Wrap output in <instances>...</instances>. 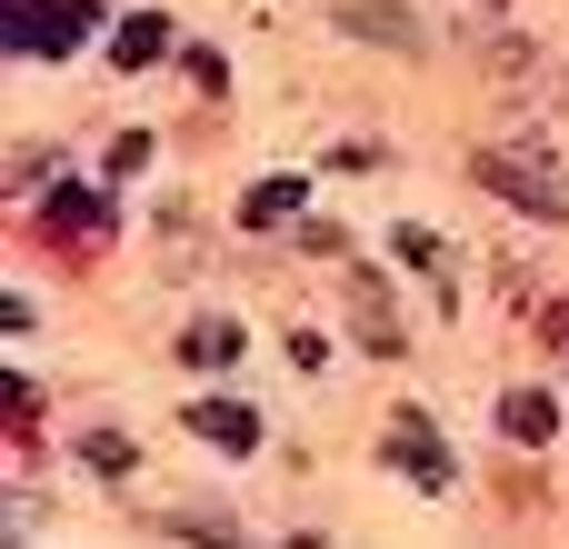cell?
Returning a JSON list of instances; mask_svg holds the SVG:
<instances>
[{
  "label": "cell",
  "instance_id": "obj_1",
  "mask_svg": "<svg viewBox=\"0 0 569 549\" xmlns=\"http://www.w3.org/2000/svg\"><path fill=\"white\" fill-rule=\"evenodd\" d=\"M470 170H480V190L520 200L530 220H569V160L550 150V140H490Z\"/></svg>",
  "mask_w": 569,
  "mask_h": 549
},
{
  "label": "cell",
  "instance_id": "obj_2",
  "mask_svg": "<svg viewBox=\"0 0 569 549\" xmlns=\"http://www.w3.org/2000/svg\"><path fill=\"white\" fill-rule=\"evenodd\" d=\"M380 450H390V470H400L410 490H450V480H460V470H450V440L430 430V410H400Z\"/></svg>",
  "mask_w": 569,
  "mask_h": 549
},
{
  "label": "cell",
  "instance_id": "obj_3",
  "mask_svg": "<svg viewBox=\"0 0 569 549\" xmlns=\"http://www.w3.org/2000/svg\"><path fill=\"white\" fill-rule=\"evenodd\" d=\"M90 10H100V0H50V10L10 0V50H20V60H30V50H40V60H60V50L80 40V20H90Z\"/></svg>",
  "mask_w": 569,
  "mask_h": 549
},
{
  "label": "cell",
  "instance_id": "obj_4",
  "mask_svg": "<svg viewBox=\"0 0 569 549\" xmlns=\"http://www.w3.org/2000/svg\"><path fill=\"white\" fill-rule=\"evenodd\" d=\"M350 320H360V350H380V360L410 340L400 310H390V280H380V270H350Z\"/></svg>",
  "mask_w": 569,
  "mask_h": 549
},
{
  "label": "cell",
  "instance_id": "obj_5",
  "mask_svg": "<svg viewBox=\"0 0 569 549\" xmlns=\"http://www.w3.org/2000/svg\"><path fill=\"white\" fill-rule=\"evenodd\" d=\"M340 30H360V40H380V50H420L430 30H420V10H400V0H340L330 10Z\"/></svg>",
  "mask_w": 569,
  "mask_h": 549
},
{
  "label": "cell",
  "instance_id": "obj_6",
  "mask_svg": "<svg viewBox=\"0 0 569 549\" xmlns=\"http://www.w3.org/2000/svg\"><path fill=\"white\" fill-rule=\"evenodd\" d=\"M100 220H110V210H100L90 190H50V210H40V230H50L60 250H90V240H100Z\"/></svg>",
  "mask_w": 569,
  "mask_h": 549
},
{
  "label": "cell",
  "instance_id": "obj_7",
  "mask_svg": "<svg viewBox=\"0 0 569 549\" xmlns=\"http://www.w3.org/2000/svg\"><path fill=\"white\" fill-rule=\"evenodd\" d=\"M190 440H210V450H260V420H250L240 400H190Z\"/></svg>",
  "mask_w": 569,
  "mask_h": 549
},
{
  "label": "cell",
  "instance_id": "obj_8",
  "mask_svg": "<svg viewBox=\"0 0 569 549\" xmlns=\"http://www.w3.org/2000/svg\"><path fill=\"white\" fill-rule=\"evenodd\" d=\"M160 50H170V20H160V10H130V20L110 30V60H120V70H150Z\"/></svg>",
  "mask_w": 569,
  "mask_h": 549
},
{
  "label": "cell",
  "instance_id": "obj_9",
  "mask_svg": "<svg viewBox=\"0 0 569 549\" xmlns=\"http://www.w3.org/2000/svg\"><path fill=\"white\" fill-rule=\"evenodd\" d=\"M300 200H310L300 180H260V190L240 200V230H280V220H300Z\"/></svg>",
  "mask_w": 569,
  "mask_h": 549
},
{
  "label": "cell",
  "instance_id": "obj_10",
  "mask_svg": "<svg viewBox=\"0 0 569 549\" xmlns=\"http://www.w3.org/2000/svg\"><path fill=\"white\" fill-rule=\"evenodd\" d=\"M180 360H190V370H230V360H240V330H230V320H190V330H180Z\"/></svg>",
  "mask_w": 569,
  "mask_h": 549
},
{
  "label": "cell",
  "instance_id": "obj_11",
  "mask_svg": "<svg viewBox=\"0 0 569 549\" xmlns=\"http://www.w3.org/2000/svg\"><path fill=\"white\" fill-rule=\"evenodd\" d=\"M500 430H510V440H550V430H560L550 390H510V400H500Z\"/></svg>",
  "mask_w": 569,
  "mask_h": 549
},
{
  "label": "cell",
  "instance_id": "obj_12",
  "mask_svg": "<svg viewBox=\"0 0 569 549\" xmlns=\"http://www.w3.org/2000/svg\"><path fill=\"white\" fill-rule=\"evenodd\" d=\"M80 460H90V480H130V470H140V440H130V430H90Z\"/></svg>",
  "mask_w": 569,
  "mask_h": 549
},
{
  "label": "cell",
  "instance_id": "obj_13",
  "mask_svg": "<svg viewBox=\"0 0 569 549\" xmlns=\"http://www.w3.org/2000/svg\"><path fill=\"white\" fill-rule=\"evenodd\" d=\"M400 260H410L420 280H440V290H450V250H440V240H430L420 220H400Z\"/></svg>",
  "mask_w": 569,
  "mask_h": 549
},
{
  "label": "cell",
  "instance_id": "obj_14",
  "mask_svg": "<svg viewBox=\"0 0 569 549\" xmlns=\"http://www.w3.org/2000/svg\"><path fill=\"white\" fill-rule=\"evenodd\" d=\"M140 160H150V130H120V140H110V180H130Z\"/></svg>",
  "mask_w": 569,
  "mask_h": 549
}]
</instances>
